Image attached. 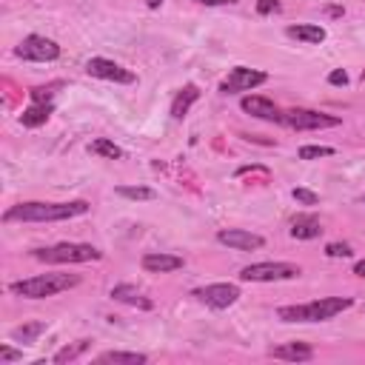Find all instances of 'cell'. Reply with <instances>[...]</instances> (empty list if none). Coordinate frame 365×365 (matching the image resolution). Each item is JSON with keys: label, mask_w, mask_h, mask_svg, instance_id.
Masks as SVG:
<instances>
[{"label": "cell", "mask_w": 365, "mask_h": 365, "mask_svg": "<svg viewBox=\"0 0 365 365\" xmlns=\"http://www.w3.org/2000/svg\"><path fill=\"white\" fill-rule=\"evenodd\" d=\"M88 211L86 200H71V202H17L11 205L3 220L6 222H57V220H71V217H83Z\"/></svg>", "instance_id": "obj_1"}, {"label": "cell", "mask_w": 365, "mask_h": 365, "mask_svg": "<svg viewBox=\"0 0 365 365\" xmlns=\"http://www.w3.org/2000/svg\"><path fill=\"white\" fill-rule=\"evenodd\" d=\"M348 308H351V297H319L302 305H282L277 308V317L282 322H325Z\"/></svg>", "instance_id": "obj_2"}, {"label": "cell", "mask_w": 365, "mask_h": 365, "mask_svg": "<svg viewBox=\"0 0 365 365\" xmlns=\"http://www.w3.org/2000/svg\"><path fill=\"white\" fill-rule=\"evenodd\" d=\"M77 282H80L77 274H37V277L11 282L9 291L14 297H23V299H46V297H54L60 291L74 288Z\"/></svg>", "instance_id": "obj_3"}, {"label": "cell", "mask_w": 365, "mask_h": 365, "mask_svg": "<svg viewBox=\"0 0 365 365\" xmlns=\"http://www.w3.org/2000/svg\"><path fill=\"white\" fill-rule=\"evenodd\" d=\"M103 251L88 245V242H57L51 248H34V259L48 262V265H77V262H94L100 259Z\"/></svg>", "instance_id": "obj_4"}, {"label": "cell", "mask_w": 365, "mask_h": 365, "mask_svg": "<svg viewBox=\"0 0 365 365\" xmlns=\"http://www.w3.org/2000/svg\"><path fill=\"white\" fill-rule=\"evenodd\" d=\"M302 271L294 262H254L240 271V279L242 282H282V279H294Z\"/></svg>", "instance_id": "obj_5"}, {"label": "cell", "mask_w": 365, "mask_h": 365, "mask_svg": "<svg viewBox=\"0 0 365 365\" xmlns=\"http://www.w3.org/2000/svg\"><path fill=\"white\" fill-rule=\"evenodd\" d=\"M282 123L294 131H319V128H336L342 120L325 111H314V108H288L282 111Z\"/></svg>", "instance_id": "obj_6"}, {"label": "cell", "mask_w": 365, "mask_h": 365, "mask_svg": "<svg viewBox=\"0 0 365 365\" xmlns=\"http://www.w3.org/2000/svg\"><path fill=\"white\" fill-rule=\"evenodd\" d=\"M14 54L23 57V60H34V63H51V60L60 57V46H57L54 40H48V37L29 34V37H23V43L14 48Z\"/></svg>", "instance_id": "obj_7"}, {"label": "cell", "mask_w": 365, "mask_h": 365, "mask_svg": "<svg viewBox=\"0 0 365 365\" xmlns=\"http://www.w3.org/2000/svg\"><path fill=\"white\" fill-rule=\"evenodd\" d=\"M265 80H268L265 71L248 68V66H237V68H231L228 77L220 83V91H222V94H240V91H251V88L262 86Z\"/></svg>", "instance_id": "obj_8"}, {"label": "cell", "mask_w": 365, "mask_h": 365, "mask_svg": "<svg viewBox=\"0 0 365 365\" xmlns=\"http://www.w3.org/2000/svg\"><path fill=\"white\" fill-rule=\"evenodd\" d=\"M194 297L208 308H228L240 299V288L234 282H211V285L194 288Z\"/></svg>", "instance_id": "obj_9"}, {"label": "cell", "mask_w": 365, "mask_h": 365, "mask_svg": "<svg viewBox=\"0 0 365 365\" xmlns=\"http://www.w3.org/2000/svg\"><path fill=\"white\" fill-rule=\"evenodd\" d=\"M86 71H88L91 77H100V80H108V83H123V86H128V83L137 80L134 71H128V68H123L120 63L106 60V57H91V60L86 63Z\"/></svg>", "instance_id": "obj_10"}, {"label": "cell", "mask_w": 365, "mask_h": 365, "mask_svg": "<svg viewBox=\"0 0 365 365\" xmlns=\"http://www.w3.org/2000/svg\"><path fill=\"white\" fill-rule=\"evenodd\" d=\"M217 242L234 248V251H257L265 245V240L254 231H245V228H222L217 231Z\"/></svg>", "instance_id": "obj_11"}, {"label": "cell", "mask_w": 365, "mask_h": 365, "mask_svg": "<svg viewBox=\"0 0 365 365\" xmlns=\"http://www.w3.org/2000/svg\"><path fill=\"white\" fill-rule=\"evenodd\" d=\"M242 111L257 117V120H265V123H282V111L268 100V97H259V94H251V97H242Z\"/></svg>", "instance_id": "obj_12"}, {"label": "cell", "mask_w": 365, "mask_h": 365, "mask_svg": "<svg viewBox=\"0 0 365 365\" xmlns=\"http://www.w3.org/2000/svg\"><path fill=\"white\" fill-rule=\"evenodd\" d=\"M182 265H185L182 257L165 254V251H151V254L143 257V268H145L148 274H168V271H177V268H182Z\"/></svg>", "instance_id": "obj_13"}, {"label": "cell", "mask_w": 365, "mask_h": 365, "mask_svg": "<svg viewBox=\"0 0 365 365\" xmlns=\"http://www.w3.org/2000/svg\"><path fill=\"white\" fill-rule=\"evenodd\" d=\"M268 356L285 359V362H308L314 356V348L308 342H285V345H274L268 351Z\"/></svg>", "instance_id": "obj_14"}, {"label": "cell", "mask_w": 365, "mask_h": 365, "mask_svg": "<svg viewBox=\"0 0 365 365\" xmlns=\"http://www.w3.org/2000/svg\"><path fill=\"white\" fill-rule=\"evenodd\" d=\"M111 299H117V302H123V305H131V308H140V311H151L154 308V302L143 294V291H137L134 285H114L111 288Z\"/></svg>", "instance_id": "obj_15"}, {"label": "cell", "mask_w": 365, "mask_h": 365, "mask_svg": "<svg viewBox=\"0 0 365 365\" xmlns=\"http://www.w3.org/2000/svg\"><path fill=\"white\" fill-rule=\"evenodd\" d=\"M322 234V222L314 214H299L291 220V237L294 240H317Z\"/></svg>", "instance_id": "obj_16"}, {"label": "cell", "mask_w": 365, "mask_h": 365, "mask_svg": "<svg viewBox=\"0 0 365 365\" xmlns=\"http://www.w3.org/2000/svg\"><path fill=\"white\" fill-rule=\"evenodd\" d=\"M197 100H200V88H197L194 83L182 86V88L174 94V100H171V117H174V120H182V117L188 114V108H191Z\"/></svg>", "instance_id": "obj_17"}, {"label": "cell", "mask_w": 365, "mask_h": 365, "mask_svg": "<svg viewBox=\"0 0 365 365\" xmlns=\"http://www.w3.org/2000/svg\"><path fill=\"white\" fill-rule=\"evenodd\" d=\"M285 34H288V37H294V40L311 43V46L325 40V29H322V26H317V23H297V26H288V29H285Z\"/></svg>", "instance_id": "obj_18"}, {"label": "cell", "mask_w": 365, "mask_h": 365, "mask_svg": "<svg viewBox=\"0 0 365 365\" xmlns=\"http://www.w3.org/2000/svg\"><path fill=\"white\" fill-rule=\"evenodd\" d=\"M51 111H54L51 103H31L29 108H23L20 123H23L26 128H37V125H43V123L51 117Z\"/></svg>", "instance_id": "obj_19"}, {"label": "cell", "mask_w": 365, "mask_h": 365, "mask_svg": "<svg viewBox=\"0 0 365 365\" xmlns=\"http://www.w3.org/2000/svg\"><path fill=\"white\" fill-rule=\"evenodd\" d=\"M97 362H114V365H143L148 362L145 354H137V351H106L97 356Z\"/></svg>", "instance_id": "obj_20"}, {"label": "cell", "mask_w": 365, "mask_h": 365, "mask_svg": "<svg viewBox=\"0 0 365 365\" xmlns=\"http://www.w3.org/2000/svg\"><path fill=\"white\" fill-rule=\"evenodd\" d=\"M88 348H91V339H77V342H71V345L60 348V351L51 356V362H74V359H80Z\"/></svg>", "instance_id": "obj_21"}, {"label": "cell", "mask_w": 365, "mask_h": 365, "mask_svg": "<svg viewBox=\"0 0 365 365\" xmlns=\"http://www.w3.org/2000/svg\"><path fill=\"white\" fill-rule=\"evenodd\" d=\"M88 151H91V154H100V157H106V160H120V157H123V148H120L117 143L106 140V137H97V140H91Z\"/></svg>", "instance_id": "obj_22"}, {"label": "cell", "mask_w": 365, "mask_h": 365, "mask_svg": "<svg viewBox=\"0 0 365 365\" xmlns=\"http://www.w3.org/2000/svg\"><path fill=\"white\" fill-rule=\"evenodd\" d=\"M117 194L125 200H154L157 197L154 188H145V185H120Z\"/></svg>", "instance_id": "obj_23"}, {"label": "cell", "mask_w": 365, "mask_h": 365, "mask_svg": "<svg viewBox=\"0 0 365 365\" xmlns=\"http://www.w3.org/2000/svg\"><path fill=\"white\" fill-rule=\"evenodd\" d=\"M46 331V322H29L23 328H14V339H23V342H34L40 334Z\"/></svg>", "instance_id": "obj_24"}, {"label": "cell", "mask_w": 365, "mask_h": 365, "mask_svg": "<svg viewBox=\"0 0 365 365\" xmlns=\"http://www.w3.org/2000/svg\"><path fill=\"white\" fill-rule=\"evenodd\" d=\"M334 154V148L331 145H302L299 148V160H319V157H331Z\"/></svg>", "instance_id": "obj_25"}, {"label": "cell", "mask_w": 365, "mask_h": 365, "mask_svg": "<svg viewBox=\"0 0 365 365\" xmlns=\"http://www.w3.org/2000/svg\"><path fill=\"white\" fill-rule=\"evenodd\" d=\"M291 197H294L297 202H302V205H317V202H319V197H317L314 191H308V188H294Z\"/></svg>", "instance_id": "obj_26"}, {"label": "cell", "mask_w": 365, "mask_h": 365, "mask_svg": "<svg viewBox=\"0 0 365 365\" xmlns=\"http://www.w3.org/2000/svg\"><path fill=\"white\" fill-rule=\"evenodd\" d=\"M325 254L336 259V257H351L354 251H351V245H348V242H328V245H325Z\"/></svg>", "instance_id": "obj_27"}, {"label": "cell", "mask_w": 365, "mask_h": 365, "mask_svg": "<svg viewBox=\"0 0 365 365\" xmlns=\"http://www.w3.org/2000/svg\"><path fill=\"white\" fill-rule=\"evenodd\" d=\"M282 6H279V0H257V11L259 14H274V11H279Z\"/></svg>", "instance_id": "obj_28"}, {"label": "cell", "mask_w": 365, "mask_h": 365, "mask_svg": "<svg viewBox=\"0 0 365 365\" xmlns=\"http://www.w3.org/2000/svg\"><path fill=\"white\" fill-rule=\"evenodd\" d=\"M14 359H23V354L14 351V348H9V345H3V348H0V362L6 365V362H14Z\"/></svg>", "instance_id": "obj_29"}, {"label": "cell", "mask_w": 365, "mask_h": 365, "mask_svg": "<svg viewBox=\"0 0 365 365\" xmlns=\"http://www.w3.org/2000/svg\"><path fill=\"white\" fill-rule=\"evenodd\" d=\"M328 83H331V86H345V83H348L345 68H334V71L328 74Z\"/></svg>", "instance_id": "obj_30"}, {"label": "cell", "mask_w": 365, "mask_h": 365, "mask_svg": "<svg viewBox=\"0 0 365 365\" xmlns=\"http://www.w3.org/2000/svg\"><path fill=\"white\" fill-rule=\"evenodd\" d=\"M325 14H331V17H342L345 9H342V6H325Z\"/></svg>", "instance_id": "obj_31"}, {"label": "cell", "mask_w": 365, "mask_h": 365, "mask_svg": "<svg viewBox=\"0 0 365 365\" xmlns=\"http://www.w3.org/2000/svg\"><path fill=\"white\" fill-rule=\"evenodd\" d=\"M197 3H202V6H228L234 0H197Z\"/></svg>", "instance_id": "obj_32"}, {"label": "cell", "mask_w": 365, "mask_h": 365, "mask_svg": "<svg viewBox=\"0 0 365 365\" xmlns=\"http://www.w3.org/2000/svg\"><path fill=\"white\" fill-rule=\"evenodd\" d=\"M354 274H356V277H365V259H359V262L354 265Z\"/></svg>", "instance_id": "obj_33"}, {"label": "cell", "mask_w": 365, "mask_h": 365, "mask_svg": "<svg viewBox=\"0 0 365 365\" xmlns=\"http://www.w3.org/2000/svg\"><path fill=\"white\" fill-rule=\"evenodd\" d=\"M163 3H165V0H145V6H148V9H160Z\"/></svg>", "instance_id": "obj_34"}, {"label": "cell", "mask_w": 365, "mask_h": 365, "mask_svg": "<svg viewBox=\"0 0 365 365\" xmlns=\"http://www.w3.org/2000/svg\"><path fill=\"white\" fill-rule=\"evenodd\" d=\"M362 200H365V197H362Z\"/></svg>", "instance_id": "obj_35"}]
</instances>
